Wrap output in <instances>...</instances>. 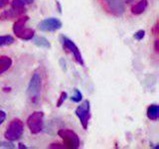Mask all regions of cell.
Masks as SVG:
<instances>
[{
    "mask_svg": "<svg viewBox=\"0 0 159 149\" xmlns=\"http://www.w3.org/2000/svg\"><path fill=\"white\" fill-rule=\"evenodd\" d=\"M12 60L8 56H1L0 57V74H2L11 68Z\"/></svg>",
    "mask_w": 159,
    "mask_h": 149,
    "instance_id": "8fae6325",
    "label": "cell"
},
{
    "mask_svg": "<svg viewBox=\"0 0 159 149\" xmlns=\"http://www.w3.org/2000/svg\"><path fill=\"white\" fill-rule=\"evenodd\" d=\"M0 147H5V148H14L13 143L10 142H0Z\"/></svg>",
    "mask_w": 159,
    "mask_h": 149,
    "instance_id": "44dd1931",
    "label": "cell"
},
{
    "mask_svg": "<svg viewBox=\"0 0 159 149\" xmlns=\"http://www.w3.org/2000/svg\"><path fill=\"white\" fill-rule=\"evenodd\" d=\"M21 1L26 5V4H31V3H33L34 2V0H21Z\"/></svg>",
    "mask_w": 159,
    "mask_h": 149,
    "instance_id": "d4e9b609",
    "label": "cell"
},
{
    "mask_svg": "<svg viewBox=\"0 0 159 149\" xmlns=\"http://www.w3.org/2000/svg\"><path fill=\"white\" fill-rule=\"evenodd\" d=\"M25 12H26V10H17L11 8L10 10H6L2 14H0V20H11L13 18L21 16Z\"/></svg>",
    "mask_w": 159,
    "mask_h": 149,
    "instance_id": "9c48e42d",
    "label": "cell"
},
{
    "mask_svg": "<svg viewBox=\"0 0 159 149\" xmlns=\"http://www.w3.org/2000/svg\"><path fill=\"white\" fill-rule=\"evenodd\" d=\"M61 41L63 44V47L68 50L69 52H71L73 54L74 58L76 59V61L78 62V64H80L81 66H84V59L82 57V54L80 52V49L77 47V45L75 44L72 40H70L69 38L65 37V36H61Z\"/></svg>",
    "mask_w": 159,
    "mask_h": 149,
    "instance_id": "8992f818",
    "label": "cell"
},
{
    "mask_svg": "<svg viewBox=\"0 0 159 149\" xmlns=\"http://www.w3.org/2000/svg\"><path fill=\"white\" fill-rule=\"evenodd\" d=\"M9 0H0V9H3L6 5H8Z\"/></svg>",
    "mask_w": 159,
    "mask_h": 149,
    "instance_id": "603a6c76",
    "label": "cell"
},
{
    "mask_svg": "<svg viewBox=\"0 0 159 149\" xmlns=\"http://www.w3.org/2000/svg\"><path fill=\"white\" fill-rule=\"evenodd\" d=\"M67 97H68V93H67L66 92H63V93H61V96H60V97H59V101H58V102H57V106H58V107L61 106L62 104L64 103V102L67 99Z\"/></svg>",
    "mask_w": 159,
    "mask_h": 149,
    "instance_id": "d6986e66",
    "label": "cell"
},
{
    "mask_svg": "<svg viewBox=\"0 0 159 149\" xmlns=\"http://www.w3.org/2000/svg\"><path fill=\"white\" fill-rule=\"evenodd\" d=\"M11 7L17 10H26L25 9V4L21 1V0H14L11 4Z\"/></svg>",
    "mask_w": 159,
    "mask_h": 149,
    "instance_id": "ac0fdd59",
    "label": "cell"
},
{
    "mask_svg": "<svg viewBox=\"0 0 159 149\" xmlns=\"http://www.w3.org/2000/svg\"><path fill=\"white\" fill-rule=\"evenodd\" d=\"M27 125L32 134H38L44 127V113L42 111H35L27 118Z\"/></svg>",
    "mask_w": 159,
    "mask_h": 149,
    "instance_id": "277c9868",
    "label": "cell"
},
{
    "mask_svg": "<svg viewBox=\"0 0 159 149\" xmlns=\"http://www.w3.org/2000/svg\"><path fill=\"white\" fill-rule=\"evenodd\" d=\"M58 135L63 139L66 148L77 149L80 147V143H81L80 137L76 132L71 130V129H60L58 131Z\"/></svg>",
    "mask_w": 159,
    "mask_h": 149,
    "instance_id": "3957f363",
    "label": "cell"
},
{
    "mask_svg": "<svg viewBox=\"0 0 159 149\" xmlns=\"http://www.w3.org/2000/svg\"><path fill=\"white\" fill-rule=\"evenodd\" d=\"M5 118H6V113H5V111H0V125L4 122Z\"/></svg>",
    "mask_w": 159,
    "mask_h": 149,
    "instance_id": "7402d4cb",
    "label": "cell"
},
{
    "mask_svg": "<svg viewBox=\"0 0 159 149\" xmlns=\"http://www.w3.org/2000/svg\"><path fill=\"white\" fill-rule=\"evenodd\" d=\"M35 35V31L31 28H24L22 31H20L16 36L23 40V41H30V40H32L33 37Z\"/></svg>",
    "mask_w": 159,
    "mask_h": 149,
    "instance_id": "7c38bea8",
    "label": "cell"
},
{
    "mask_svg": "<svg viewBox=\"0 0 159 149\" xmlns=\"http://www.w3.org/2000/svg\"><path fill=\"white\" fill-rule=\"evenodd\" d=\"M145 36V31L144 30H139L135 34H134V39L137 40V41H141V40Z\"/></svg>",
    "mask_w": 159,
    "mask_h": 149,
    "instance_id": "ffe728a7",
    "label": "cell"
},
{
    "mask_svg": "<svg viewBox=\"0 0 159 149\" xmlns=\"http://www.w3.org/2000/svg\"><path fill=\"white\" fill-rule=\"evenodd\" d=\"M155 52L158 53V41H155Z\"/></svg>",
    "mask_w": 159,
    "mask_h": 149,
    "instance_id": "484cf974",
    "label": "cell"
},
{
    "mask_svg": "<svg viewBox=\"0 0 159 149\" xmlns=\"http://www.w3.org/2000/svg\"><path fill=\"white\" fill-rule=\"evenodd\" d=\"M19 148H27V147L25 146V145H23L22 143H20V144H19Z\"/></svg>",
    "mask_w": 159,
    "mask_h": 149,
    "instance_id": "83f0119b",
    "label": "cell"
},
{
    "mask_svg": "<svg viewBox=\"0 0 159 149\" xmlns=\"http://www.w3.org/2000/svg\"><path fill=\"white\" fill-rule=\"evenodd\" d=\"M42 91V78L39 73L35 72L30 79L27 88V97L31 104H37L41 97Z\"/></svg>",
    "mask_w": 159,
    "mask_h": 149,
    "instance_id": "6da1fadb",
    "label": "cell"
},
{
    "mask_svg": "<svg viewBox=\"0 0 159 149\" xmlns=\"http://www.w3.org/2000/svg\"><path fill=\"white\" fill-rule=\"evenodd\" d=\"M71 99L74 102H80L83 99V93L80 92L78 88H75L74 89V94L72 96Z\"/></svg>",
    "mask_w": 159,
    "mask_h": 149,
    "instance_id": "e0dca14e",
    "label": "cell"
},
{
    "mask_svg": "<svg viewBox=\"0 0 159 149\" xmlns=\"http://www.w3.org/2000/svg\"><path fill=\"white\" fill-rule=\"evenodd\" d=\"M63 26L62 22L57 18H47L42 20L41 22L38 24V29L42 32H54L57 30L61 29Z\"/></svg>",
    "mask_w": 159,
    "mask_h": 149,
    "instance_id": "52a82bcc",
    "label": "cell"
},
{
    "mask_svg": "<svg viewBox=\"0 0 159 149\" xmlns=\"http://www.w3.org/2000/svg\"><path fill=\"white\" fill-rule=\"evenodd\" d=\"M76 115L81 121L84 129H88L89 121L91 118V103L89 101H84L81 106H79L76 109Z\"/></svg>",
    "mask_w": 159,
    "mask_h": 149,
    "instance_id": "5b68a950",
    "label": "cell"
},
{
    "mask_svg": "<svg viewBox=\"0 0 159 149\" xmlns=\"http://www.w3.org/2000/svg\"><path fill=\"white\" fill-rule=\"evenodd\" d=\"M15 42V40L12 36L10 35H6V36H0V47L2 46H8Z\"/></svg>",
    "mask_w": 159,
    "mask_h": 149,
    "instance_id": "2e32d148",
    "label": "cell"
},
{
    "mask_svg": "<svg viewBox=\"0 0 159 149\" xmlns=\"http://www.w3.org/2000/svg\"><path fill=\"white\" fill-rule=\"evenodd\" d=\"M33 43L39 48H44V49H50V48H51V44H50V42L46 38L42 37V36L35 37L34 40H33Z\"/></svg>",
    "mask_w": 159,
    "mask_h": 149,
    "instance_id": "9a60e30c",
    "label": "cell"
},
{
    "mask_svg": "<svg viewBox=\"0 0 159 149\" xmlns=\"http://www.w3.org/2000/svg\"><path fill=\"white\" fill-rule=\"evenodd\" d=\"M29 17L28 16H22L21 18H19L16 22L14 23V26H13V32L15 35H17L20 31L25 28V25L28 22Z\"/></svg>",
    "mask_w": 159,
    "mask_h": 149,
    "instance_id": "4fadbf2b",
    "label": "cell"
},
{
    "mask_svg": "<svg viewBox=\"0 0 159 149\" xmlns=\"http://www.w3.org/2000/svg\"><path fill=\"white\" fill-rule=\"evenodd\" d=\"M147 117L150 119V120H157L159 117V106L157 104H151L147 107Z\"/></svg>",
    "mask_w": 159,
    "mask_h": 149,
    "instance_id": "5bb4252c",
    "label": "cell"
},
{
    "mask_svg": "<svg viewBox=\"0 0 159 149\" xmlns=\"http://www.w3.org/2000/svg\"><path fill=\"white\" fill-rule=\"evenodd\" d=\"M24 132V124L21 119L14 118L10 121L9 125L7 126L6 131L4 133V137L8 141H16L22 136Z\"/></svg>",
    "mask_w": 159,
    "mask_h": 149,
    "instance_id": "7a4b0ae2",
    "label": "cell"
},
{
    "mask_svg": "<svg viewBox=\"0 0 159 149\" xmlns=\"http://www.w3.org/2000/svg\"><path fill=\"white\" fill-rule=\"evenodd\" d=\"M108 11L111 12L113 16L119 17L124 13V2L122 0H104Z\"/></svg>",
    "mask_w": 159,
    "mask_h": 149,
    "instance_id": "ba28073f",
    "label": "cell"
},
{
    "mask_svg": "<svg viewBox=\"0 0 159 149\" xmlns=\"http://www.w3.org/2000/svg\"><path fill=\"white\" fill-rule=\"evenodd\" d=\"M49 148H66V146L65 145H62V146H60V144H56V143H53L51 144V145L49 146Z\"/></svg>",
    "mask_w": 159,
    "mask_h": 149,
    "instance_id": "cb8c5ba5",
    "label": "cell"
},
{
    "mask_svg": "<svg viewBox=\"0 0 159 149\" xmlns=\"http://www.w3.org/2000/svg\"><path fill=\"white\" fill-rule=\"evenodd\" d=\"M148 6V2L147 0H140L138 3H136L134 6L131 8V13L134 15H140L146 10Z\"/></svg>",
    "mask_w": 159,
    "mask_h": 149,
    "instance_id": "30bf717a",
    "label": "cell"
},
{
    "mask_svg": "<svg viewBox=\"0 0 159 149\" xmlns=\"http://www.w3.org/2000/svg\"><path fill=\"white\" fill-rule=\"evenodd\" d=\"M134 0H124V2L125 3H127V4H129V3H131V2H133Z\"/></svg>",
    "mask_w": 159,
    "mask_h": 149,
    "instance_id": "4316f807",
    "label": "cell"
}]
</instances>
